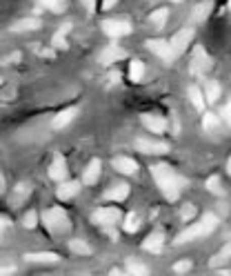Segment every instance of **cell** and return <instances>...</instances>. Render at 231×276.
I'll return each instance as SVG.
<instances>
[{"label":"cell","instance_id":"18","mask_svg":"<svg viewBox=\"0 0 231 276\" xmlns=\"http://www.w3.org/2000/svg\"><path fill=\"white\" fill-rule=\"evenodd\" d=\"M98 178H100V161L94 159V161H89L87 167H84L82 183L84 185H94V183H98Z\"/></svg>","mask_w":231,"mask_h":276},{"label":"cell","instance_id":"1","mask_svg":"<svg viewBox=\"0 0 231 276\" xmlns=\"http://www.w3.org/2000/svg\"><path fill=\"white\" fill-rule=\"evenodd\" d=\"M151 176L156 178L158 187H160V191L165 194L167 201H178L180 189L187 185V178L176 174L169 165H162V163H160V165L151 167Z\"/></svg>","mask_w":231,"mask_h":276},{"label":"cell","instance_id":"44","mask_svg":"<svg viewBox=\"0 0 231 276\" xmlns=\"http://www.w3.org/2000/svg\"><path fill=\"white\" fill-rule=\"evenodd\" d=\"M151 3H156V0H151Z\"/></svg>","mask_w":231,"mask_h":276},{"label":"cell","instance_id":"40","mask_svg":"<svg viewBox=\"0 0 231 276\" xmlns=\"http://www.w3.org/2000/svg\"><path fill=\"white\" fill-rule=\"evenodd\" d=\"M7 227H9V223L5 221L3 216H0V239H3V234H5V229H7Z\"/></svg>","mask_w":231,"mask_h":276},{"label":"cell","instance_id":"32","mask_svg":"<svg viewBox=\"0 0 231 276\" xmlns=\"http://www.w3.org/2000/svg\"><path fill=\"white\" fill-rule=\"evenodd\" d=\"M207 189L211 191V194H222V183H220V176H209V181H207Z\"/></svg>","mask_w":231,"mask_h":276},{"label":"cell","instance_id":"25","mask_svg":"<svg viewBox=\"0 0 231 276\" xmlns=\"http://www.w3.org/2000/svg\"><path fill=\"white\" fill-rule=\"evenodd\" d=\"M167 18H169V9H156L154 14L149 16V22L156 27V29H162V27H165V22H167Z\"/></svg>","mask_w":231,"mask_h":276},{"label":"cell","instance_id":"29","mask_svg":"<svg viewBox=\"0 0 231 276\" xmlns=\"http://www.w3.org/2000/svg\"><path fill=\"white\" fill-rule=\"evenodd\" d=\"M122 227H125V232L127 234H133L136 232V229L140 227V216L138 214H127V218H125V225H122Z\"/></svg>","mask_w":231,"mask_h":276},{"label":"cell","instance_id":"13","mask_svg":"<svg viewBox=\"0 0 231 276\" xmlns=\"http://www.w3.org/2000/svg\"><path fill=\"white\" fill-rule=\"evenodd\" d=\"M78 191H80V183L78 181H60V187L56 189V196L60 201H69V199H74Z\"/></svg>","mask_w":231,"mask_h":276},{"label":"cell","instance_id":"8","mask_svg":"<svg viewBox=\"0 0 231 276\" xmlns=\"http://www.w3.org/2000/svg\"><path fill=\"white\" fill-rule=\"evenodd\" d=\"M136 149L143 154H167L169 145L162 140H151V138H138L136 140Z\"/></svg>","mask_w":231,"mask_h":276},{"label":"cell","instance_id":"35","mask_svg":"<svg viewBox=\"0 0 231 276\" xmlns=\"http://www.w3.org/2000/svg\"><path fill=\"white\" fill-rule=\"evenodd\" d=\"M191 269V261H180L173 265V272H178V274H184V272H189Z\"/></svg>","mask_w":231,"mask_h":276},{"label":"cell","instance_id":"16","mask_svg":"<svg viewBox=\"0 0 231 276\" xmlns=\"http://www.w3.org/2000/svg\"><path fill=\"white\" fill-rule=\"evenodd\" d=\"M78 107H67V109H63L60 114H56V118H54V129H63V127H67L71 121L78 116Z\"/></svg>","mask_w":231,"mask_h":276},{"label":"cell","instance_id":"37","mask_svg":"<svg viewBox=\"0 0 231 276\" xmlns=\"http://www.w3.org/2000/svg\"><path fill=\"white\" fill-rule=\"evenodd\" d=\"M229 114H231V107H229V103H227V105L222 107V121H224V125H229V121H231Z\"/></svg>","mask_w":231,"mask_h":276},{"label":"cell","instance_id":"21","mask_svg":"<svg viewBox=\"0 0 231 276\" xmlns=\"http://www.w3.org/2000/svg\"><path fill=\"white\" fill-rule=\"evenodd\" d=\"M207 98V103H218V98H220V85H218L216 81H207L205 83V94H202Z\"/></svg>","mask_w":231,"mask_h":276},{"label":"cell","instance_id":"28","mask_svg":"<svg viewBox=\"0 0 231 276\" xmlns=\"http://www.w3.org/2000/svg\"><path fill=\"white\" fill-rule=\"evenodd\" d=\"M69 250L74 252V254H91V247H89L84 241H80V239H74V241H69Z\"/></svg>","mask_w":231,"mask_h":276},{"label":"cell","instance_id":"3","mask_svg":"<svg viewBox=\"0 0 231 276\" xmlns=\"http://www.w3.org/2000/svg\"><path fill=\"white\" fill-rule=\"evenodd\" d=\"M42 223L44 227L49 229L52 234H63V232H69V216L63 207H52L42 214Z\"/></svg>","mask_w":231,"mask_h":276},{"label":"cell","instance_id":"20","mask_svg":"<svg viewBox=\"0 0 231 276\" xmlns=\"http://www.w3.org/2000/svg\"><path fill=\"white\" fill-rule=\"evenodd\" d=\"M25 258L29 263H58L60 261L58 254H54V252H33V254H27Z\"/></svg>","mask_w":231,"mask_h":276},{"label":"cell","instance_id":"19","mask_svg":"<svg viewBox=\"0 0 231 276\" xmlns=\"http://www.w3.org/2000/svg\"><path fill=\"white\" fill-rule=\"evenodd\" d=\"M211 9H213V3H211V0L198 3V5L194 7V11H191V20H194V22H205L207 18H209Z\"/></svg>","mask_w":231,"mask_h":276},{"label":"cell","instance_id":"23","mask_svg":"<svg viewBox=\"0 0 231 276\" xmlns=\"http://www.w3.org/2000/svg\"><path fill=\"white\" fill-rule=\"evenodd\" d=\"M202 127H205V132L216 134L218 129H220V118H218L216 114H209V111H205V116H202Z\"/></svg>","mask_w":231,"mask_h":276},{"label":"cell","instance_id":"5","mask_svg":"<svg viewBox=\"0 0 231 276\" xmlns=\"http://www.w3.org/2000/svg\"><path fill=\"white\" fill-rule=\"evenodd\" d=\"M91 221L96 225H103V227H114L116 223L122 221V212L118 207H100L98 212H94Z\"/></svg>","mask_w":231,"mask_h":276},{"label":"cell","instance_id":"41","mask_svg":"<svg viewBox=\"0 0 231 276\" xmlns=\"http://www.w3.org/2000/svg\"><path fill=\"white\" fill-rule=\"evenodd\" d=\"M116 3H118V0H103V9H105V11H107V9H111Z\"/></svg>","mask_w":231,"mask_h":276},{"label":"cell","instance_id":"11","mask_svg":"<svg viewBox=\"0 0 231 276\" xmlns=\"http://www.w3.org/2000/svg\"><path fill=\"white\" fill-rule=\"evenodd\" d=\"M111 165H114V170H118L120 174H127V176H133L138 172V163L133 159H129V156H116L111 161Z\"/></svg>","mask_w":231,"mask_h":276},{"label":"cell","instance_id":"7","mask_svg":"<svg viewBox=\"0 0 231 276\" xmlns=\"http://www.w3.org/2000/svg\"><path fill=\"white\" fill-rule=\"evenodd\" d=\"M147 49L151 54H156L158 58H162L167 65H171L173 60H176V56H173L171 47H169L167 41H162V38H154V41H147Z\"/></svg>","mask_w":231,"mask_h":276},{"label":"cell","instance_id":"42","mask_svg":"<svg viewBox=\"0 0 231 276\" xmlns=\"http://www.w3.org/2000/svg\"><path fill=\"white\" fill-rule=\"evenodd\" d=\"M5 189V181H3V176H0V191Z\"/></svg>","mask_w":231,"mask_h":276},{"label":"cell","instance_id":"17","mask_svg":"<svg viewBox=\"0 0 231 276\" xmlns=\"http://www.w3.org/2000/svg\"><path fill=\"white\" fill-rule=\"evenodd\" d=\"M127 196H129V185L127 183H116V185H111V187L105 191V199L107 201H116V203L125 201Z\"/></svg>","mask_w":231,"mask_h":276},{"label":"cell","instance_id":"38","mask_svg":"<svg viewBox=\"0 0 231 276\" xmlns=\"http://www.w3.org/2000/svg\"><path fill=\"white\" fill-rule=\"evenodd\" d=\"M80 3L84 5V7H87L89 14H94V11H96V0H80Z\"/></svg>","mask_w":231,"mask_h":276},{"label":"cell","instance_id":"22","mask_svg":"<svg viewBox=\"0 0 231 276\" xmlns=\"http://www.w3.org/2000/svg\"><path fill=\"white\" fill-rule=\"evenodd\" d=\"M31 194V187L27 183H20L18 187L14 189V194H11V203H14V207H18L22 201H27V196Z\"/></svg>","mask_w":231,"mask_h":276},{"label":"cell","instance_id":"6","mask_svg":"<svg viewBox=\"0 0 231 276\" xmlns=\"http://www.w3.org/2000/svg\"><path fill=\"white\" fill-rule=\"evenodd\" d=\"M191 74L194 76H205L207 71L211 69V56L205 52L202 47L194 49V56H191V65H189Z\"/></svg>","mask_w":231,"mask_h":276},{"label":"cell","instance_id":"30","mask_svg":"<svg viewBox=\"0 0 231 276\" xmlns=\"http://www.w3.org/2000/svg\"><path fill=\"white\" fill-rule=\"evenodd\" d=\"M44 5V9L54 11V14H63L65 7H67V0H40Z\"/></svg>","mask_w":231,"mask_h":276},{"label":"cell","instance_id":"33","mask_svg":"<svg viewBox=\"0 0 231 276\" xmlns=\"http://www.w3.org/2000/svg\"><path fill=\"white\" fill-rule=\"evenodd\" d=\"M38 225V214L36 212H27L25 214V227L27 229H33Z\"/></svg>","mask_w":231,"mask_h":276},{"label":"cell","instance_id":"24","mask_svg":"<svg viewBox=\"0 0 231 276\" xmlns=\"http://www.w3.org/2000/svg\"><path fill=\"white\" fill-rule=\"evenodd\" d=\"M40 27V20L38 18H25V20H18L11 29L14 31H36Z\"/></svg>","mask_w":231,"mask_h":276},{"label":"cell","instance_id":"2","mask_svg":"<svg viewBox=\"0 0 231 276\" xmlns=\"http://www.w3.org/2000/svg\"><path fill=\"white\" fill-rule=\"evenodd\" d=\"M218 216L216 214H211V212H207L205 216L200 218L198 223H194V225H189L184 232H180L176 236V245H182V243H189V241H194V239H200V236H207V234H211L213 229L218 227Z\"/></svg>","mask_w":231,"mask_h":276},{"label":"cell","instance_id":"36","mask_svg":"<svg viewBox=\"0 0 231 276\" xmlns=\"http://www.w3.org/2000/svg\"><path fill=\"white\" fill-rule=\"evenodd\" d=\"M194 214H196V207L187 203V205L182 207V218H184V221H191V218H194Z\"/></svg>","mask_w":231,"mask_h":276},{"label":"cell","instance_id":"12","mask_svg":"<svg viewBox=\"0 0 231 276\" xmlns=\"http://www.w3.org/2000/svg\"><path fill=\"white\" fill-rule=\"evenodd\" d=\"M143 125L145 129H149L151 134H162L167 129V121L165 118H160V116H156V114H143Z\"/></svg>","mask_w":231,"mask_h":276},{"label":"cell","instance_id":"43","mask_svg":"<svg viewBox=\"0 0 231 276\" xmlns=\"http://www.w3.org/2000/svg\"><path fill=\"white\" fill-rule=\"evenodd\" d=\"M171 3H182V0H171Z\"/></svg>","mask_w":231,"mask_h":276},{"label":"cell","instance_id":"39","mask_svg":"<svg viewBox=\"0 0 231 276\" xmlns=\"http://www.w3.org/2000/svg\"><path fill=\"white\" fill-rule=\"evenodd\" d=\"M16 269L11 267V265H5V267H0V276H9V274H14Z\"/></svg>","mask_w":231,"mask_h":276},{"label":"cell","instance_id":"27","mask_svg":"<svg viewBox=\"0 0 231 276\" xmlns=\"http://www.w3.org/2000/svg\"><path fill=\"white\" fill-rule=\"evenodd\" d=\"M145 76V65L140 63V60H133L131 67H129V78H131L133 83H140Z\"/></svg>","mask_w":231,"mask_h":276},{"label":"cell","instance_id":"9","mask_svg":"<svg viewBox=\"0 0 231 276\" xmlns=\"http://www.w3.org/2000/svg\"><path fill=\"white\" fill-rule=\"evenodd\" d=\"M103 31L107 33L109 38H120V36H127L131 33V25L125 20H105L103 22Z\"/></svg>","mask_w":231,"mask_h":276},{"label":"cell","instance_id":"34","mask_svg":"<svg viewBox=\"0 0 231 276\" xmlns=\"http://www.w3.org/2000/svg\"><path fill=\"white\" fill-rule=\"evenodd\" d=\"M54 47H56V49H65V47H67V41H65V33H63V31H58V33L54 36Z\"/></svg>","mask_w":231,"mask_h":276},{"label":"cell","instance_id":"31","mask_svg":"<svg viewBox=\"0 0 231 276\" xmlns=\"http://www.w3.org/2000/svg\"><path fill=\"white\" fill-rule=\"evenodd\" d=\"M127 272L133 274V276H147V274H149V267H147V265H140V263L129 261V263H127Z\"/></svg>","mask_w":231,"mask_h":276},{"label":"cell","instance_id":"26","mask_svg":"<svg viewBox=\"0 0 231 276\" xmlns=\"http://www.w3.org/2000/svg\"><path fill=\"white\" fill-rule=\"evenodd\" d=\"M189 98H191V103H194V107L198 111H205V96H202V92L196 85H191L189 87Z\"/></svg>","mask_w":231,"mask_h":276},{"label":"cell","instance_id":"4","mask_svg":"<svg viewBox=\"0 0 231 276\" xmlns=\"http://www.w3.org/2000/svg\"><path fill=\"white\" fill-rule=\"evenodd\" d=\"M194 36H196L194 27H184V29H180L178 33H173V38H171V43H169V47H171V52H173V56H176V58L187 52V47L191 45V41H194Z\"/></svg>","mask_w":231,"mask_h":276},{"label":"cell","instance_id":"15","mask_svg":"<svg viewBox=\"0 0 231 276\" xmlns=\"http://www.w3.org/2000/svg\"><path fill=\"white\" fill-rule=\"evenodd\" d=\"M162 247H165V236H162V232H151L143 243V250L145 252H154V254H158Z\"/></svg>","mask_w":231,"mask_h":276},{"label":"cell","instance_id":"10","mask_svg":"<svg viewBox=\"0 0 231 276\" xmlns=\"http://www.w3.org/2000/svg\"><path fill=\"white\" fill-rule=\"evenodd\" d=\"M127 56L125 49H120V47H116V45H109V47H105L103 52L98 54V63L103 65V67H109V65H114L118 63V60H122Z\"/></svg>","mask_w":231,"mask_h":276},{"label":"cell","instance_id":"14","mask_svg":"<svg viewBox=\"0 0 231 276\" xmlns=\"http://www.w3.org/2000/svg\"><path fill=\"white\" fill-rule=\"evenodd\" d=\"M49 176L54 178V181H65L67 178V161L63 159V156H56V159L52 161V165H49Z\"/></svg>","mask_w":231,"mask_h":276}]
</instances>
